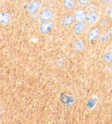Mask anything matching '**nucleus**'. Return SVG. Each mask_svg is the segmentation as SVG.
I'll return each mask as SVG.
<instances>
[{
    "label": "nucleus",
    "mask_w": 112,
    "mask_h": 124,
    "mask_svg": "<svg viewBox=\"0 0 112 124\" xmlns=\"http://www.w3.org/2000/svg\"><path fill=\"white\" fill-rule=\"evenodd\" d=\"M53 27V23L51 21H47L43 23L40 26V31L43 35H46L50 32Z\"/></svg>",
    "instance_id": "nucleus-1"
},
{
    "label": "nucleus",
    "mask_w": 112,
    "mask_h": 124,
    "mask_svg": "<svg viewBox=\"0 0 112 124\" xmlns=\"http://www.w3.org/2000/svg\"><path fill=\"white\" fill-rule=\"evenodd\" d=\"M53 16V12L50 9H45L41 13L40 15V20L43 22L45 21H49L50 20Z\"/></svg>",
    "instance_id": "nucleus-2"
},
{
    "label": "nucleus",
    "mask_w": 112,
    "mask_h": 124,
    "mask_svg": "<svg viewBox=\"0 0 112 124\" xmlns=\"http://www.w3.org/2000/svg\"><path fill=\"white\" fill-rule=\"evenodd\" d=\"M86 12L84 9H79L77 10L74 15L75 20L77 22H82L86 19Z\"/></svg>",
    "instance_id": "nucleus-3"
},
{
    "label": "nucleus",
    "mask_w": 112,
    "mask_h": 124,
    "mask_svg": "<svg viewBox=\"0 0 112 124\" xmlns=\"http://www.w3.org/2000/svg\"><path fill=\"white\" fill-rule=\"evenodd\" d=\"M86 25L85 23L82 22H78L75 24L73 27L74 32L77 35H80L85 31Z\"/></svg>",
    "instance_id": "nucleus-4"
},
{
    "label": "nucleus",
    "mask_w": 112,
    "mask_h": 124,
    "mask_svg": "<svg viewBox=\"0 0 112 124\" xmlns=\"http://www.w3.org/2000/svg\"><path fill=\"white\" fill-rule=\"evenodd\" d=\"M73 22V18L71 15H66L61 20V24L64 27H68L71 26Z\"/></svg>",
    "instance_id": "nucleus-5"
},
{
    "label": "nucleus",
    "mask_w": 112,
    "mask_h": 124,
    "mask_svg": "<svg viewBox=\"0 0 112 124\" xmlns=\"http://www.w3.org/2000/svg\"><path fill=\"white\" fill-rule=\"evenodd\" d=\"M40 8L39 2L36 1L32 2L31 3L29 4L27 7V10L30 13H34L38 10Z\"/></svg>",
    "instance_id": "nucleus-6"
},
{
    "label": "nucleus",
    "mask_w": 112,
    "mask_h": 124,
    "mask_svg": "<svg viewBox=\"0 0 112 124\" xmlns=\"http://www.w3.org/2000/svg\"><path fill=\"white\" fill-rule=\"evenodd\" d=\"M98 18V15L95 12H91L88 14L87 16H86V21L87 22L91 24V23H94L96 21L97 19Z\"/></svg>",
    "instance_id": "nucleus-7"
},
{
    "label": "nucleus",
    "mask_w": 112,
    "mask_h": 124,
    "mask_svg": "<svg viewBox=\"0 0 112 124\" xmlns=\"http://www.w3.org/2000/svg\"><path fill=\"white\" fill-rule=\"evenodd\" d=\"M10 19V14L7 12H2L0 14V22L3 24L9 23Z\"/></svg>",
    "instance_id": "nucleus-8"
},
{
    "label": "nucleus",
    "mask_w": 112,
    "mask_h": 124,
    "mask_svg": "<svg viewBox=\"0 0 112 124\" xmlns=\"http://www.w3.org/2000/svg\"><path fill=\"white\" fill-rule=\"evenodd\" d=\"M100 35V31L97 28L91 30L89 34V39L90 40H94L97 39Z\"/></svg>",
    "instance_id": "nucleus-9"
},
{
    "label": "nucleus",
    "mask_w": 112,
    "mask_h": 124,
    "mask_svg": "<svg viewBox=\"0 0 112 124\" xmlns=\"http://www.w3.org/2000/svg\"><path fill=\"white\" fill-rule=\"evenodd\" d=\"M103 61L105 63H108L112 61V50H109L105 53L103 56Z\"/></svg>",
    "instance_id": "nucleus-10"
},
{
    "label": "nucleus",
    "mask_w": 112,
    "mask_h": 124,
    "mask_svg": "<svg viewBox=\"0 0 112 124\" xmlns=\"http://www.w3.org/2000/svg\"><path fill=\"white\" fill-rule=\"evenodd\" d=\"M73 47H74V50L80 52V51H82L84 48V43L81 40H78L74 43Z\"/></svg>",
    "instance_id": "nucleus-11"
},
{
    "label": "nucleus",
    "mask_w": 112,
    "mask_h": 124,
    "mask_svg": "<svg viewBox=\"0 0 112 124\" xmlns=\"http://www.w3.org/2000/svg\"><path fill=\"white\" fill-rule=\"evenodd\" d=\"M76 2L77 0H64V7L67 9H70L74 7Z\"/></svg>",
    "instance_id": "nucleus-12"
},
{
    "label": "nucleus",
    "mask_w": 112,
    "mask_h": 124,
    "mask_svg": "<svg viewBox=\"0 0 112 124\" xmlns=\"http://www.w3.org/2000/svg\"><path fill=\"white\" fill-rule=\"evenodd\" d=\"M80 3L81 4H83V5H86V4H88L90 0H79Z\"/></svg>",
    "instance_id": "nucleus-13"
},
{
    "label": "nucleus",
    "mask_w": 112,
    "mask_h": 124,
    "mask_svg": "<svg viewBox=\"0 0 112 124\" xmlns=\"http://www.w3.org/2000/svg\"><path fill=\"white\" fill-rule=\"evenodd\" d=\"M108 15H109V18L111 19H112V6L111 7V8H110L109 11L108 13Z\"/></svg>",
    "instance_id": "nucleus-14"
},
{
    "label": "nucleus",
    "mask_w": 112,
    "mask_h": 124,
    "mask_svg": "<svg viewBox=\"0 0 112 124\" xmlns=\"http://www.w3.org/2000/svg\"><path fill=\"white\" fill-rule=\"evenodd\" d=\"M109 35L112 37V26H111L109 29Z\"/></svg>",
    "instance_id": "nucleus-15"
},
{
    "label": "nucleus",
    "mask_w": 112,
    "mask_h": 124,
    "mask_svg": "<svg viewBox=\"0 0 112 124\" xmlns=\"http://www.w3.org/2000/svg\"><path fill=\"white\" fill-rule=\"evenodd\" d=\"M109 2H110V0H104V2L105 3V4H106L107 5H108Z\"/></svg>",
    "instance_id": "nucleus-16"
}]
</instances>
